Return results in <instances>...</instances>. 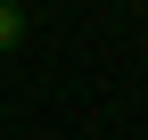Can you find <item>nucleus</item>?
Instances as JSON below:
<instances>
[{
    "label": "nucleus",
    "mask_w": 148,
    "mask_h": 140,
    "mask_svg": "<svg viewBox=\"0 0 148 140\" xmlns=\"http://www.w3.org/2000/svg\"><path fill=\"white\" fill-rule=\"evenodd\" d=\"M33 41V16H25V0H0V58L8 49H25Z\"/></svg>",
    "instance_id": "1"
}]
</instances>
